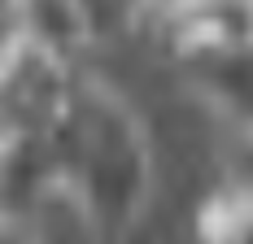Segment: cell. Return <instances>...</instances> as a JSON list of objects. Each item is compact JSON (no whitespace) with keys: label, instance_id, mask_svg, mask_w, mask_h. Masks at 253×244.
<instances>
[{"label":"cell","instance_id":"obj_2","mask_svg":"<svg viewBox=\"0 0 253 244\" xmlns=\"http://www.w3.org/2000/svg\"><path fill=\"white\" fill-rule=\"evenodd\" d=\"M75 61L0 26V162H22L48 144L75 105Z\"/></svg>","mask_w":253,"mask_h":244},{"label":"cell","instance_id":"obj_7","mask_svg":"<svg viewBox=\"0 0 253 244\" xmlns=\"http://www.w3.org/2000/svg\"><path fill=\"white\" fill-rule=\"evenodd\" d=\"M162 0H114V9L118 13H149V9H157Z\"/></svg>","mask_w":253,"mask_h":244},{"label":"cell","instance_id":"obj_5","mask_svg":"<svg viewBox=\"0 0 253 244\" xmlns=\"http://www.w3.org/2000/svg\"><path fill=\"white\" fill-rule=\"evenodd\" d=\"M197 231L205 244H253V179H231L205 196Z\"/></svg>","mask_w":253,"mask_h":244},{"label":"cell","instance_id":"obj_3","mask_svg":"<svg viewBox=\"0 0 253 244\" xmlns=\"http://www.w3.org/2000/svg\"><path fill=\"white\" fill-rule=\"evenodd\" d=\"M149 13L157 44L183 70L218 52L253 48V0H162Z\"/></svg>","mask_w":253,"mask_h":244},{"label":"cell","instance_id":"obj_4","mask_svg":"<svg viewBox=\"0 0 253 244\" xmlns=\"http://www.w3.org/2000/svg\"><path fill=\"white\" fill-rule=\"evenodd\" d=\"M109 18H118L114 0H4V26L61 52L66 61H75V52L87 48Z\"/></svg>","mask_w":253,"mask_h":244},{"label":"cell","instance_id":"obj_1","mask_svg":"<svg viewBox=\"0 0 253 244\" xmlns=\"http://www.w3.org/2000/svg\"><path fill=\"white\" fill-rule=\"evenodd\" d=\"M40 183H48L87 218L96 236L126 231L149 196V140L114 87L79 79L70 118L40 153Z\"/></svg>","mask_w":253,"mask_h":244},{"label":"cell","instance_id":"obj_6","mask_svg":"<svg viewBox=\"0 0 253 244\" xmlns=\"http://www.w3.org/2000/svg\"><path fill=\"white\" fill-rule=\"evenodd\" d=\"M0 244H44V240H40V231H35L31 218L0 209Z\"/></svg>","mask_w":253,"mask_h":244}]
</instances>
